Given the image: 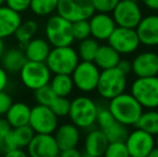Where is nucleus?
<instances>
[{"label": "nucleus", "instance_id": "f03ea898", "mask_svg": "<svg viewBox=\"0 0 158 157\" xmlns=\"http://www.w3.org/2000/svg\"><path fill=\"white\" fill-rule=\"evenodd\" d=\"M98 105L87 96H79L70 102L68 116L77 128L87 129L96 124Z\"/></svg>", "mask_w": 158, "mask_h": 157}, {"label": "nucleus", "instance_id": "09e8293b", "mask_svg": "<svg viewBox=\"0 0 158 157\" xmlns=\"http://www.w3.org/2000/svg\"><path fill=\"white\" fill-rule=\"evenodd\" d=\"M154 139H155V147H158V134L156 136H154Z\"/></svg>", "mask_w": 158, "mask_h": 157}, {"label": "nucleus", "instance_id": "603ef678", "mask_svg": "<svg viewBox=\"0 0 158 157\" xmlns=\"http://www.w3.org/2000/svg\"><path fill=\"white\" fill-rule=\"evenodd\" d=\"M3 153V152H2V149H1V147H0V157H1V154Z\"/></svg>", "mask_w": 158, "mask_h": 157}, {"label": "nucleus", "instance_id": "7c9ffc66", "mask_svg": "<svg viewBox=\"0 0 158 157\" xmlns=\"http://www.w3.org/2000/svg\"><path fill=\"white\" fill-rule=\"evenodd\" d=\"M109 142H125L129 134L128 127L115 121L111 126L102 130Z\"/></svg>", "mask_w": 158, "mask_h": 157}, {"label": "nucleus", "instance_id": "4c0bfd02", "mask_svg": "<svg viewBox=\"0 0 158 157\" xmlns=\"http://www.w3.org/2000/svg\"><path fill=\"white\" fill-rule=\"evenodd\" d=\"M30 0H6V6L17 13H22L29 9Z\"/></svg>", "mask_w": 158, "mask_h": 157}, {"label": "nucleus", "instance_id": "e433bc0d", "mask_svg": "<svg viewBox=\"0 0 158 157\" xmlns=\"http://www.w3.org/2000/svg\"><path fill=\"white\" fill-rule=\"evenodd\" d=\"M119 0H92L95 12L98 13H112L114 8L117 6Z\"/></svg>", "mask_w": 158, "mask_h": 157}, {"label": "nucleus", "instance_id": "b1692460", "mask_svg": "<svg viewBox=\"0 0 158 157\" xmlns=\"http://www.w3.org/2000/svg\"><path fill=\"white\" fill-rule=\"evenodd\" d=\"M121 59V55L109 44L99 45L96 56L94 58V64L100 70L115 68Z\"/></svg>", "mask_w": 158, "mask_h": 157}, {"label": "nucleus", "instance_id": "5701e85b", "mask_svg": "<svg viewBox=\"0 0 158 157\" xmlns=\"http://www.w3.org/2000/svg\"><path fill=\"white\" fill-rule=\"evenodd\" d=\"M27 58L25 56V53L21 48H10L4 52L1 57V67L6 70L8 73H16L19 72Z\"/></svg>", "mask_w": 158, "mask_h": 157}, {"label": "nucleus", "instance_id": "412c9836", "mask_svg": "<svg viewBox=\"0 0 158 157\" xmlns=\"http://www.w3.org/2000/svg\"><path fill=\"white\" fill-rule=\"evenodd\" d=\"M51 52V44L46 39L33 38L24 46V53L29 61L45 63L48 54Z\"/></svg>", "mask_w": 158, "mask_h": 157}, {"label": "nucleus", "instance_id": "dca6fc26", "mask_svg": "<svg viewBox=\"0 0 158 157\" xmlns=\"http://www.w3.org/2000/svg\"><path fill=\"white\" fill-rule=\"evenodd\" d=\"M90 27V36L97 41H106L109 39L116 27L113 17L108 13H94L88 19Z\"/></svg>", "mask_w": 158, "mask_h": 157}, {"label": "nucleus", "instance_id": "c756f323", "mask_svg": "<svg viewBox=\"0 0 158 157\" xmlns=\"http://www.w3.org/2000/svg\"><path fill=\"white\" fill-rule=\"evenodd\" d=\"M58 0H30L29 9L37 16H48L55 12Z\"/></svg>", "mask_w": 158, "mask_h": 157}, {"label": "nucleus", "instance_id": "1a4fd4ad", "mask_svg": "<svg viewBox=\"0 0 158 157\" xmlns=\"http://www.w3.org/2000/svg\"><path fill=\"white\" fill-rule=\"evenodd\" d=\"M56 11L70 23L89 19L95 13L92 0H58Z\"/></svg>", "mask_w": 158, "mask_h": 157}, {"label": "nucleus", "instance_id": "6e6552de", "mask_svg": "<svg viewBox=\"0 0 158 157\" xmlns=\"http://www.w3.org/2000/svg\"><path fill=\"white\" fill-rule=\"evenodd\" d=\"M100 71L101 70L95 65L94 61L80 60L71 73L74 87L82 93L94 92L97 88Z\"/></svg>", "mask_w": 158, "mask_h": 157}, {"label": "nucleus", "instance_id": "a18cd8bd", "mask_svg": "<svg viewBox=\"0 0 158 157\" xmlns=\"http://www.w3.org/2000/svg\"><path fill=\"white\" fill-rule=\"evenodd\" d=\"M142 2L150 10L158 11V0H142Z\"/></svg>", "mask_w": 158, "mask_h": 157}, {"label": "nucleus", "instance_id": "2f4dec72", "mask_svg": "<svg viewBox=\"0 0 158 157\" xmlns=\"http://www.w3.org/2000/svg\"><path fill=\"white\" fill-rule=\"evenodd\" d=\"M33 92H35L33 93V97H35L37 105H46V107H50L53 100L57 97L55 95V93L53 92V89L51 88L50 84L42 86V87L38 88V89L33 90Z\"/></svg>", "mask_w": 158, "mask_h": 157}, {"label": "nucleus", "instance_id": "bb28decb", "mask_svg": "<svg viewBox=\"0 0 158 157\" xmlns=\"http://www.w3.org/2000/svg\"><path fill=\"white\" fill-rule=\"evenodd\" d=\"M38 31V23L33 19H27V21H22L17 29L15 30L14 35L16 41L22 46H25L31 39L35 38V34Z\"/></svg>", "mask_w": 158, "mask_h": 157}, {"label": "nucleus", "instance_id": "4be33fe9", "mask_svg": "<svg viewBox=\"0 0 158 157\" xmlns=\"http://www.w3.org/2000/svg\"><path fill=\"white\" fill-rule=\"evenodd\" d=\"M31 108L25 102H13L4 115L12 128L28 125Z\"/></svg>", "mask_w": 158, "mask_h": 157}, {"label": "nucleus", "instance_id": "9d476101", "mask_svg": "<svg viewBox=\"0 0 158 157\" xmlns=\"http://www.w3.org/2000/svg\"><path fill=\"white\" fill-rule=\"evenodd\" d=\"M109 45L112 46L119 55L135 53L140 46V40L135 29L116 26L109 39Z\"/></svg>", "mask_w": 158, "mask_h": 157}, {"label": "nucleus", "instance_id": "7ed1b4c3", "mask_svg": "<svg viewBox=\"0 0 158 157\" xmlns=\"http://www.w3.org/2000/svg\"><path fill=\"white\" fill-rule=\"evenodd\" d=\"M79 61L80 58L77 50L69 45L51 48L45 64L53 74H70L71 76Z\"/></svg>", "mask_w": 158, "mask_h": 157}, {"label": "nucleus", "instance_id": "aec40b11", "mask_svg": "<svg viewBox=\"0 0 158 157\" xmlns=\"http://www.w3.org/2000/svg\"><path fill=\"white\" fill-rule=\"evenodd\" d=\"M109 141L101 129H93L86 134L84 141V152L93 157H102Z\"/></svg>", "mask_w": 158, "mask_h": 157}, {"label": "nucleus", "instance_id": "f8f14e48", "mask_svg": "<svg viewBox=\"0 0 158 157\" xmlns=\"http://www.w3.org/2000/svg\"><path fill=\"white\" fill-rule=\"evenodd\" d=\"M112 17L116 26L135 29L142 19V11L135 0H119L112 11Z\"/></svg>", "mask_w": 158, "mask_h": 157}, {"label": "nucleus", "instance_id": "de8ad7c7", "mask_svg": "<svg viewBox=\"0 0 158 157\" xmlns=\"http://www.w3.org/2000/svg\"><path fill=\"white\" fill-rule=\"evenodd\" d=\"M148 157H158V147H155L154 149L151 151V153L148 155Z\"/></svg>", "mask_w": 158, "mask_h": 157}, {"label": "nucleus", "instance_id": "423d86ee", "mask_svg": "<svg viewBox=\"0 0 158 157\" xmlns=\"http://www.w3.org/2000/svg\"><path fill=\"white\" fill-rule=\"evenodd\" d=\"M127 76L116 67L100 71L99 81L96 90L104 99H112L125 92Z\"/></svg>", "mask_w": 158, "mask_h": 157}, {"label": "nucleus", "instance_id": "f704fd0d", "mask_svg": "<svg viewBox=\"0 0 158 157\" xmlns=\"http://www.w3.org/2000/svg\"><path fill=\"white\" fill-rule=\"evenodd\" d=\"M102 157H130L125 142H109Z\"/></svg>", "mask_w": 158, "mask_h": 157}, {"label": "nucleus", "instance_id": "864d4df0", "mask_svg": "<svg viewBox=\"0 0 158 157\" xmlns=\"http://www.w3.org/2000/svg\"><path fill=\"white\" fill-rule=\"evenodd\" d=\"M56 157H60V156H59V154H58V155H57V156H56Z\"/></svg>", "mask_w": 158, "mask_h": 157}, {"label": "nucleus", "instance_id": "4468645a", "mask_svg": "<svg viewBox=\"0 0 158 157\" xmlns=\"http://www.w3.org/2000/svg\"><path fill=\"white\" fill-rule=\"evenodd\" d=\"M59 153L60 150L53 134H35L27 145L29 157H56Z\"/></svg>", "mask_w": 158, "mask_h": 157}, {"label": "nucleus", "instance_id": "393cba45", "mask_svg": "<svg viewBox=\"0 0 158 157\" xmlns=\"http://www.w3.org/2000/svg\"><path fill=\"white\" fill-rule=\"evenodd\" d=\"M48 84L57 97H68L74 88L70 74H54Z\"/></svg>", "mask_w": 158, "mask_h": 157}, {"label": "nucleus", "instance_id": "cd10ccee", "mask_svg": "<svg viewBox=\"0 0 158 157\" xmlns=\"http://www.w3.org/2000/svg\"><path fill=\"white\" fill-rule=\"evenodd\" d=\"M10 136L12 138L15 147L23 149V147H27L32 137L35 136V132L29 125H25L21 126V127L12 128V130L10 131Z\"/></svg>", "mask_w": 158, "mask_h": 157}, {"label": "nucleus", "instance_id": "79ce46f5", "mask_svg": "<svg viewBox=\"0 0 158 157\" xmlns=\"http://www.w3.org/2000/svg\"><path fill=\"white\" fill-rule=\"evenodd\" d=\"M9 84V73L0 66V92L4 90Z\"/></svg>", "mask_w": 158, "mask_h": 157}, {"label": "nucleus", "instance_id": "0eeeda50", "mask_svg": "<svg viewBox=\"0 0 158 157\" xmlns=\"http://www.w3.org/2000/svg\"><path fill=\"white\" fill-rule=\"evenodd\" d=\"M19 78L25 87L35 90L50 83L52 72L45 63L27 60L19 71Z\"/></svg>", "mask_w": 158, "mask_h": 157}, {"label": "nucleus", "instance_id": "72a5a7b5", "mask_svg": "<svg viewBox=\"0 0 158 157\" xmlns=\"http://www.w3.org/2000/svg\"><path fill=\"white\" fill-rule=\"evenodd\" d=\"M72 35L74 40L82 41V40L90 37V27L88 19L77 21L72 23Z\"/></svg>", "mask_w": 158, "mask_h": 157}, {"label": "nucleus", "instance_id": "39448f33", "mask_svg": "<svg viewBox=\"0 0 158 157\" xmlns=\"http://www.w3.org/2000/svg\"><path fill=\"white\" fill-rule=\"evenodd\" d=\"M130 94L137 99L143 109L158 108V76L137 78L132 82Z\"/></svg>", "mask_w": 158, "mask_h": 157}, {"label": "nucleus", "instance_id": "20e7f679", "mask_svg": "<svg viewBox=\"0 0 158 157\" xmlns=\"http://www.w3.org/2000/svg\"><path fill=\"white\" fill-rule=\"evenodd\" d=\"M46 41L53 48L69 46L73 43L72 23L56 14L48 19L44 28Z\"/></svg>", "mask_w": 158, "mask_h": 157}, {"label": "nucleus", "instance_id": "8fccbe9b", "mask_svg": "<svg viewBox=\"0 0 158 157\" xmlns=\"http://www.w3.org/2000/svg\"><path fill=\"white\" fill-rule=\"evenodd\" d=\"M81 157H93V156L89 155V154H87L86 152H84V153H82V156Z\"/></svg>", "mask_w": 158, "mask_h": 157}, {"label": "nucleus", "instance_id": "f257e3e1", "mask_svg": "<svg viewBox=\"0 0 158 157\" xmlns=\"http://www.w3.org/2000/svg\"><path fill=\"white\" fill-rule=\"evenodd\" d=\"M108 109L116 122L125 126H135L138 119L143 112V108L130 93H122L121 95L110 99Z\"/></svg>", "mask_w": 158, "mask_h": 157}, {"label": "nucleus", "instance_id": "f3484780", "mask_svg": "<svg viewBox=\"0 0 158 157\" xmlns=\"http://www.w3.org/2000/svg\"><path fill=\"white\" fill-rule=\"evenodd\" d=\"M140 43L145 46L158 45V15H148L142 17L135 27Z\"/></svg>", "mask_w": 158, "mask_h": 157}, {"label": "nucleus", "instance_id": "c85d7f7f", "mask_svg": "<svg viewBox=\"0 0 158 157\" xmlns=\"http://www.w3.org/2000/svg\"><path fill=\"white\" fill-rule=\"evenodd\" d=\"M99 42L94 38H86L80 41L79 48H77V55L80 60L83 61H94L98 48H99Z\"/></svg>", "mask_w": 158, "mask_h": 157}, {"label": "nucleus", "instance_id": "6ab92c4d", "mask_svg": "<svg viewBox=\"0 0 158 157\" xmlns=\"http://www.w3.org/2000/svg\"><path fill=\"white\" fill-rule=\"evenodd\" d=\"M21 23V13L15 12L6 6H0V38L4 40L13 36Z\"/></svg>", "mask_w": 158, "mask_h": 157}, {"label": "nucleus", "instance_id": "37998d69", "mask_svg": "<svg viewBox=\"0 0 158 157\" xmlns=\"http://www.w3.org/2000/svg\"><path fill=\"white\" fill-rule=\"evenodd\" d=\"M59 156L60 157H81L82 153L77 149V147H73V149H68V150L60 151Z\"/></svg>", "mask_w": 158, "mask_h": 157}, {"label": "nucleus", "instance_id": "ea45409f", "mask_svg": "<svg viewBox=\"0 0 158 157\" xmlns=\"http://www.w3.org/2000/svg\"><path fill=\"white\" fill-rule=\"evenodd\" d=\"M116 68L118 70H121L126 76H128V74L132 71V69H131V61H129L128 59H119Z\"/></svg>", "mask_w": 158, "mask_h": 157}, {"label": "nucleus", "instance_id": "49530a36", "mask_svg": "<svg viewBox=\"0 0 158 157\" xmlns=\"http://www.w3.org/2000/svg\"><path fill=\"white\" fill-rule=\"evenodd\" d=\"M4 52H6V44H4L3 39L0 38V59H1L2 55L4 54Z\"/></svg>", "mask_w": 158, "mask_h": 157}, {"label": "nucleus", "instance_id": "ddd939ff", "mask_svg": "<svg viewBox=\"0 0 158 157\" xmlns=\"http://www.w3.org/2000/svg\"><path fill=\"white\" fill-rule=\"evenodd\" d=\"M125 144L130 157H148L155 147V139L148 132L135 128L132 131H129Z\"/></svg>", "mask_w": 158, "mask_h": 157}, {"label": "nucleus", "instance_id": "58836bf2", "mask_svg": "<svg viewBox=\"0 0 158 157\" xmlns=\"http://www.w3.org/2000/svg\"><path fill=\"white\" fill-rule=\"evenodd\" d=\"M12 103V97L6 90L0 92V115H4L8 112V110L10 109Z\"/></svg>", "mask_w": 158, "mask_h": 157}, {"label": "nucleus", "instance_id": "473e14b6", "mask_svg": "<svg viewBox=\"0 0 158 157\" xmlns=\"http://www.w3.org/2000/svg\"><path fill=\"white\" fill-rule=\"evenodd\" d=\"M70 102L67 97H56L50 105V109L57 118H64L68 116L70 110Z\"/></svg>", "mask_w": 158, "mask_h": 157}, {"label": "nucleus", "instance_id": "9b49d317", "mask_svg": "<svg viewBox=\"0 0 158 157\" xmlns=\"http://www.w3.org/2000/svg\"><path fill=\"white\" fill-rule=\"evenodd\" d=\"M28 125L35 134H53L58 127V118L46 105H37L31 108Z\"/></svg>", "mask_w": 158, "mask_h": 157}, {"label": "nucleus", "instance_id": "a211bd4d", "mask_svg": "<svg viewBox=\"0 0 158 157\" xmlns=\"http://www.w3.org/2000/svg\"><path fill=\"white\" fill-rule=\"evenodd\" d=\"M53 136L60 151L77 147L81 139L80 128H77L72 123L63 124L61 126L57 127Z\"/></svg>", "mask_w": 158, "mask_h": 157}, {"label": "nucleus", "instance_id": "c03bdc74", "mask_svg": "<svg viewBox=\"0 0 158 157\" xmlns=\"http://www.w3.org/2000/svg\"><path fill=\"white\" fill-rule=\"evenodd\" d=\"M3 157H29L28 154L26 153L24 150L22 149H15V150H11V151L4 152Z\"/></svg>", "mask_w": 158, "mask_h": 157}, {"label": "nucleus", "instance_id": "a19ab883", "mask_svg": "<svg viewBox=\"0 0 158 157\" xmlns=\"http://www.w3.org/2000/svg\"><path fill=\"white\" fill-rule=\"evenodd\" d=\"M11 129H12V126L9 124L6 118H0V139L4 138L11 131Z\"/></svg>", "mask_w": 158, "mask_h": 157}, {"label": "nucleus", "instance_id": "2eb2a0df", "mask_svg": "<svg viewBox=\"0 0 158 157\" xmlns=\"http://www.w3.org/2000/svg\"><path fill=\"white\" fill-rule=\"evenodd\" d=\"M131 69L137 78L158 76V54L151 51L141 52L131 61Z\"/></svg>", "mask_w": 158, "mask_h": 157}, {"label": "nucleus", "instance_id": "a878e982", "mask_svg": "<svg viewBox=\"0 0 158 157\" xmlns=\"http://www.w3.org/2000/svg\"><path fill=\"white\" fill-rule=\"evenodd\" d=\"M135 127L148 132L152 136L158 134V111L156 109H151L143 111L138 119Z\"/></svg>", "mask_w": 158, "mask_h": 157}, {"label": "nucleus", "instance_id": "3c124183", "mask_svg": "<svg viewBox=\"0 0 158 157\" xmlns=\"http://www.w3.org/2000/svg\"><path fill=\"white\" fill-rule=\"evenodd\" d=\"M6 4V0H0V6H4Z\"/></svg>", "mask_w": 158, "mask_h": 157}, {"label": "nucleus", "instance_id": "c9c22d12", "mask_svg": "<svg viewBox=\"0 0 158 157\" xmlns=\"http://www.w3.org/2000/svg\"><path fill=\"white\" fill-rule=\"evenodd\" d=\"M115 122L114 118H113L112 113L110 112V110L108 109V107H100L98 105V111H97V118H96V123L98 124V126L100 127V129L103 130L106 128H108L109 126H111Z\"/></svg>", "mask_w": 158, "mask_h": 157}]
</instances>
